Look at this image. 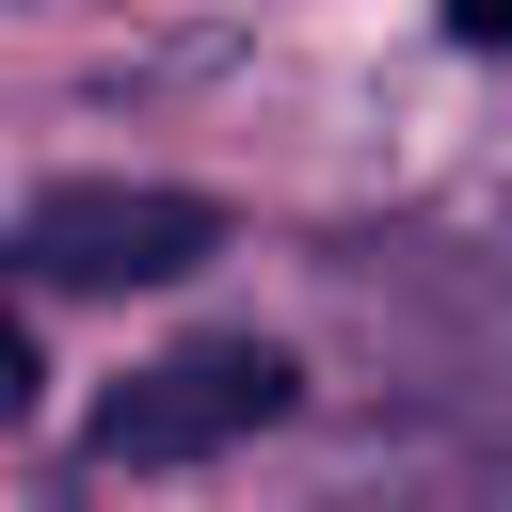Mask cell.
<instances>
[{
    "instance_id": "cell-3",
    "label": "cell",
    "mask_w": 512,
    "mask_h": 512,
    "mask_svg": "<svg viewBox=\"0 0 512 512\" xmlns=\"http://www.w3.org/2000/svg\"><path fill=\"white\" fill-rule=\"evenodd\" d=\"M16 416H32V320L0 304V432H16Z\"/></svg>"
},
{
    "instance_id": "cell-4",
    "label": "cell",
    "mask_w": 512,
    "mask_h": 512,
    "mask_svg": "<svg viewBox=\"0 0 512 512\" xmlns=\"http://www.w3.org/2000/svg\"><path fill=\"white\" fill-rule=\"evenodd\" d=\"M448 32H464V48H496V32H512V0H448Z\"/></svg>"
},
{
    "instance_id": "cell-2",
    "label": "cell",
    "mask_w": 512,
    "mask_h": 512,
    "mask_svg": "<svg viewBox=\"0 0 512 512\" xmlns=\"http://www.w3.org/2000/svg\"><path fill=\"white\" fill-rule=\"evenodd\" d=\"M208 240H224L208 192H128V176H64V192L32 208V272H64V288H160V272H192Z\"/></svg>"
},
{
    "instance_id": "cell-1",
    "label": "cell",
    "mask_w": 512,
    "mask_h": 512,
    "mask_svg": "<svg viewBox=\"0 0 512 512\" xmlns=\"http://www.w3.org/2000/svg\"><path fill=\"white\" fill-rule=\"evenodd\" d=\"M272 416H288V352H272V336H208V352L112 384L80 448H96V464H192V448H240V432H272Z\"/></svg>"
}]
</instances>
